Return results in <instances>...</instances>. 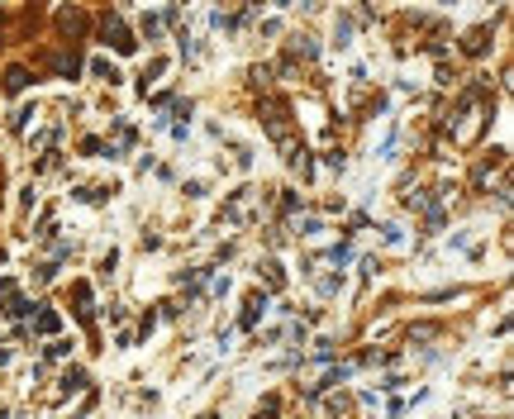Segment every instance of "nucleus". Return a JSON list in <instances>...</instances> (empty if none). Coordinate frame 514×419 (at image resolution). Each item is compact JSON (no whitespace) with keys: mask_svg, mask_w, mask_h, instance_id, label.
Here are the masks:
<instances>
[{"mask_svg":"<svg viewBox=\"0 0 514 419\" xmlns=\"http://www.w3.org/2000/svg\"><path fill=\"white\" fill-rule=\"evenodd\" d=\"M262 305H267V295H248V310H243V329H253V324H257V315H262Z\"/></svg>","mask_w":514,"mask_h":419,"instance_id":"2","label":"nucleus"},{"mask_svg":"<svg viewBox=\"0 0 514 419\" xmlns=\"http://www.w3.org/2000/svg\"><path fill=\"white\" fill-rule=\"evenodd\" d=\"M105 43H114V48H119V53H133V48H138V43H133V33H128L124 29V24H119V19H105Z\"/></svg>","mask_w":514,"mask_h":419,"instance_id":"1","label":"nucleus"},{"mask_svg":"<svg viewBox=\"0 0 514 419\" xmlns=\"http://www.w3.org/2000/svg\"><path fill=\"white\" fill-rule=\"evenodd\" d=\"M77 67H81L77 58H58V72H62V77H77Z\"/></svg>","mask_w":514,"mask_h":419,"instance_id":"9","label":"nucleus"},{"mask_svg":"<svg viewBox=\"0 0 514 419\" xmlns=\"http://www.w3.org/2000/svg\"><path fill=\"white\" fill-rule=\"evenodd\" d=\"M81 386H86V371H81V367H72V371L62 376V396H72V391H81Z\"/></svg>","mask_w":514,"mask_h":419,"instance_id":"6","label":"nucleus"},{"mask_svg":"<svg viewBox=\"0 0 514 419\" xmlns=\"http://www.w3.org/2000/svg\"><path fill=\"white\" fill-rule=\"evenodd\" d=\"M58 310H38V320H33V329H38V334H58Z\"/></svg>","mask_w":514,"mask_h":419,"instance_id":"4","label":"nucleus"},{"mask_svg":"<svg viewBox=\"0 0 514 419\" xmlns=\"http://www.w3.org/2000/svg\"><path fill=\"white\" fill-rule=\"evenodd\" d=\"M24 86H29V72H24V67H10V72H5V91H24Z\"/></svg>","mask_w":514,"mask_h":419,"instance_id":"3","label":"nucleus"},{"mask_svg":"<svg viewBox=\"0 0 514 419\" xmlns=\"http://www.w3.org/2000/svg\"><path fill=\"white\" fill-rule=\"evenodd\" d=\"M257 272H262V276H267V286H281V272H276V262H262V267H257Z\"/></svg>","mask_w":514,"mask_h":419,"instance_id":"8","label":"nucleus"},{"mask_svg":"<svg viewBox=\"0 0 514 419\" xmlns=\"http://www.w3.org/2000/svg\"><path fill=\"white\" fill-rule=\"evenodd\" d=\"M91 72H96L100 81H110V86H114V81H119V67H114L110 58H100V62H91Z\"/></svg>","mask_w":514,"mask_h":419,"instance_id":"5","label":"nucleus"},{"mask_svg":"<svg viewBox=\"0 0 514 419\" xmlns=\"http://www.w3.org/2000/svg\"><path fill=\"white\" fill-rule=\"evenodd\" d=\"M466 53H471V58H476V53H486V29H471L466 33V43H462Z\"/></svg>","mask_w":514,"mask_h":419,"instance_id":"7","label":"nucleus"}]
</instances>
